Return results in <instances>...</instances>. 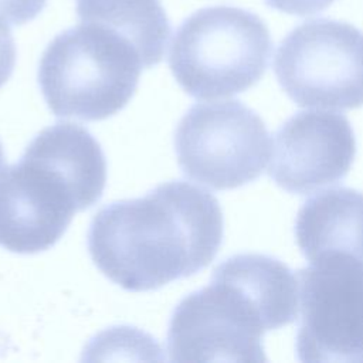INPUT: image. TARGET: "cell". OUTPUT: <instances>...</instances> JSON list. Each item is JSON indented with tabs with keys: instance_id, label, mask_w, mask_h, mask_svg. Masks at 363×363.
I'll use <instances>...</instances> for the list:
<instances>
[{
	"instance_id": "6da1fadb",
	"label": "cell",
	"mask_w": 363,
	"mask_h": 363,
	"mask_svg": "<svg viewBox=\"0 0 363 363\" xmlns=\"http://www.w3.org/2000/svg\"><path fill=\"white\" fill-rule=\"evenodd\" d=\"M223 234L218 200L199 186L174 180L143 197L102 207L89 225L88 251L108 279L145 292L206 268Z\"/></svg>"
},
{
	"instance_id": "7a4b0ae2",
	"label": "cell",
	"mask_w": 363,
	"mask_h": 363,
	"mask_svg": "<svg viewBox=\"0 0 363 363\" xmlns=\"http://www.w3.org/2000/svg\"><path fill=\"white\" fill-rule=\"evenodd\" d=\"M298 318V279L279 259L237 254L184 296L167 329L172 362H265L267 330Z\"/></svg>"
},
{
	"instance_id": "3957f363",
	"label": "cell",
	"mask_w": 363,
	"mask_h": 363,
	"mask_svg": "<svg viewBox=\"0 0 363 363\" xmlns=\"http://www.w3.org/2000/svg\"><path fill=\"white\" fill-rule=\"evenodd\" d=\"M105 183V155L84 126L43 129L17 163L0 169V247L17 254L51 248L75 213L99 201Z\"/></svg>"
},
{
	"instance_id": "277c9868",
	"label": "cell",
	"mask_w": 363,
	"mask_h": 363,
	"mask_svg": "<svg viewBox=\"0 0 363 363\" xmlns=\"http://www.w3.org/2000/svg\"><path fill=\"white\" fill-rule=\"evenodd\" d=\"M139 51L116 31L81 21L57 34L38 65V85L58 118L102 121L133 96L140 71Z\"/></svg>"
},
{
	"instance_id": "5b68a950",
	"label": "cell",
	"mask_w": 363,
	"mask_h": 363,
	"mask_svg": "<svg viewBox=\"0 0 363 363\" xmlns=\"http://www.w3.org/2000/svg\"><path fill=\"white\" fill-rule=\"evenodd\" d=\"M271 51L269 30L257 14L234 6H210L179 26L169 67L190 96L228 98L262 78Z\"/></svg>"
},
{
	"instance_id": "8992f818",
	"label": "cell",
	"mask_w": 363,
	"mask_h": 363,
	"mask_svg": "<svg viewBox=\"0 0 363 363\" xmlns=\"http://www.w3.org/2000/svg\"><path fill=\"white\" fill-rule=\"evenodd\" d=\"M274 72L299 106L354 109L363 106V31L354 26L313 18L281 41Z\"/></svg>"
},
{
	"instance_id": "52a82bcc",
	"label": "cell",
	"mask_w": 363,
	"mask_h": 363,
	"mask_svg": "<svg viewBox=\"0 0 363 363\" xmlns=\"http://www.w3.org/2000/svg\"><path fill=\"white\" fill-rule=\"evenodd\" d=\"M177 163L189 179L231 190L258 179L269 157L262 119L240 101L193 105L174 132Z\"/></svg>"
},
{
	"instance_id": "ba28073f",
	"label": "cell",
	"mask_w": 363,
	"mask_h": 363,
	"mask_svg": "<svg viewBox=\"0 0 363 363\" xmlns=\"http://www.w3.org/2000/svg\"><path fill=\"white\" fill-rule=\"evenodd\" d=\"M301 362H363V261L328 254L296 272Z\"/></svg>"
},
{
	"instance_id": "9c48e42d",
	"label": "cell",
	"mask_w": 363,
	"mask_h": 363,
	"mask_svg": "<svg viewBox=\"0 0 363 363\" xmlns=\"http://www.w3.org/2000/svg\"><path fill=\"white\" fill-rule=\"evenodd\" d=\"M356 155L349 119L326 111H302L274 135L268 174L281 189L308 194L342 180Z\"/></svg>"
},
{
	"instance_id": "30bf717a",
	"label": "cell",
	"mask_w": 363,
	"mask_h": 363,
	"mask_svg": "<svg viewBox=\"0 0 363 363\" xmlns=\"http://www.w3.org/2000/svg\"><path fill=\"white\" fill-rule=\"evenodd\" d=\"M295 237L309 262L328 254L363 261V193L335 187L308 199L298 211Z\"/></svg>"
},
{
	"instance_id": "8fae6325",
	"label": "cell",
	"mask_w": 363,
	"mask_h": 363,
	"mask_svg": "<svg viewBox=\"0 0 363 363\" xmlns=\"http://www.w3.org/2000/svg\"><path fill=\"white\" fill-rule=\"evenodd\" d=\"M81 21L116 31L139 51L145 69L157 65L170 37V23L160 0H75Z\"/></svg>"
},
{
	"instance_id": "7c38bea8",
	"label": "cell",
	"mask_w": 363,
	"mask_h": 363,
	"mask_svg": "<svg viewBox=\"0 0 363 363\" xmlns=\"http://www.w3.org/2000/svg\"><path fill=\"white\" fill-rule=\"evenodd\" d=\"M47 0H0V17L21 26L34 20L45 7Z\"/></svg>"
},
{
	"instance_id": "4fadbf2b",
	"label": "cell",
	"mask_w": 363,
	"mask_h": 363,
	"mask_svg": "<svg viewBox=\"0 0 363 363\" xmlns=\"http://www.w3.org/2000/svg\"><path fill=\"white\" fill-rule=\"evenodd\" d=\"M16 65V44L6 20L0 17V88L9 81Z\"/></svg>"
},
{
	"instance_id": "5bb4252c",
	"label": "cell",
	"mask_w": 363,
	"mask_h": 363,
	"mask_svg": "<svg viewBox=\"0 0 363 363\" xmlns=\"http://www.w3.org/2000/svg\"><path fill=\"white\" fill-rule=\"evenodd\" d=\"M269 7L294 16H311L325 10L335 0H264Z\"/></svg>"
},
{
	"instance_id": "9a60e30c",
	"label": "cell",
	"mask_w": 363,
	"mask_h": 363,
	"mask_svg": "<svg viewBox=\"0 0 363 363\" xmlns=\"http://www.w3.org/2000/svg\"><path fill=\"white\" fill-rule=\"evenodd\" d=\"M3 163H4V153H3V147H1V143H0V169L3 167Z\"/></svg>"
}]
</instances>
